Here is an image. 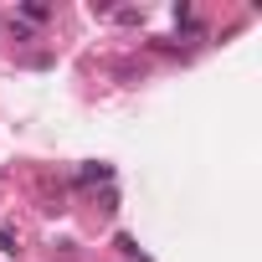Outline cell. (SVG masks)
<instances>
[{
  "instance_id": "1",
  "label": "cell",
  "mask_w": 262,
  "mask_h": 262,
  "mask_svg": "<svg viewBox=\"0 0 262 262\" xmlns=\"http://www.w3.org/2000/svg\"><path fill=\"white\" fill-rule=\"evenodd\" d=\"M108 175H113V170H108V165H88V170H82V175H77V180H82V185H93V180H108Z\"/></svg>"
},
{
  "instance_id": "2",
  "label": "cell",
  "mask_w": 262,
  "mask_h": 262,
  "mask_svg": "<svg viewBox=\"0 0 262 262\" xmlns=\"http://www.w3.org/2000/svg\"><path fill=\"white\" fill-rule=\"evenodd\" d=\"M21 16H26V21H47L52 11H47V6H21Z\"/></svg>"
},
{
  "instance_id": "3",
  "label": "cell",
  "mask_w": 262,
  "mask_h": 262,
  "mask_svg": "<svg viewBox=\"0 0 262 262\" xmlns=\"http://www.w3.org/2000/svg\"><path fill=\"white\" fill-rule=\"evenodd\" d=\"M0 252H16V231L11 226H0Z\"/></svg>"
}]
</instances>
